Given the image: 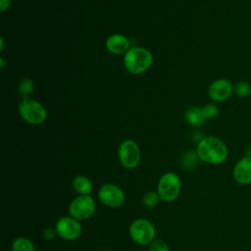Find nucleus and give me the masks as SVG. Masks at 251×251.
Masks as SVG:
<instances>
[{
    "label": "nucleus",
    "instance_id": "1",
    "mask_svg": "<svg viewBox=\"0 0 251 251\" xmlns=\"http://www.w3.org/2000/svg\"><path fill=\"white\" fill-rule=\"evenodd\" d=\"M197 157L208 164H221L228 155L226 143L216 136H206L200 139L196 147Z\"/></svg>",
    "mask_w": 251,
    "mask_h": 251
},
{
    "label": "nucleus",
    "instance_id": "2",
    "mask_svg": "<svg viewBox=\"0 0 251 251\" xmlns=\"http://www.w3.org/2000/svg\"><path fill=\"white\" fill-rule=\"evenodd\" d=\"M152 63L153 55L144 47H130L124 55V65L126 69L133 75H139L146 72L152 66Z\"/></svg>",
    "mask_w": 251,
    "mask_h": 251
},
{
    "label": "nucleus",
    "instance_id": "3",
    "mask_svg": "<svg viewBox=\"0 0 251 251\" xmlns=\"http://www.w3.org/2000/svg\"><path fill=\"white\" fill-rule=\"evenodd\" d=\"M18 109L21 117L29 125L38 126L43 124L47 119L45 107L40 102L29 97L22 99Z\"/></svg>",
    "mask_w": 251,
    "mask_h": 251
},
{
    "label": "nucleus",
    "instance_id": "4",
    "mask_svg": "<svg viewBox=\"0 0 251 251\" xmlns=\"http://www.w3.org/2000/svg\"><path fill=\"white\" fill-rule=\"evenodd\" d=\"M181 188L179 177L174 173H166L158 182L157 192L161 200L171 202L177 198Z\"/></svg>",
    "mask_w": 251,
    "mask_h": 251
},
{
    "label": "nucleus",
    "instance_id": "5",
    "mask_svg": "<svg viewBox=\"0 0 251 251\" xmlns=\"http://www.w3.org/2000/svg\"><path fill=\"white\" fill-rule=\"evenodd\" d=\"M154 226L145 219L134 220L129 226V235L131 239L140 245L151 243L155 237Z\"/></svg>",
    "mask_w": 251,
    "mask_h": 251
},
{
    "label": "nucleus",
    "instance_id": "6",
    "mask_svg": "<svg viewBox=\"0 0 251 251\" xmlns=\"http://www.w3.org/2000/svg\"><path fill=\"white\" fill-rule=\"evenodd\" d=\"M118 157L121 164L126 169H134L140 162V149L137 143L131 139L124 140L118 149Z\"/></svg>",
    "mask_w": 251,
    "mask_h": 251
},
{
    "label": "nucleus",
    "instance_id": "7",
    "mask_svg": "<svg viewBox=\"0 0 251 251\" xmlns=\"http://www.w3.org/2000/svg\"><path fill=\"white\" fill-rule=\"evenodd\" d=\"M95 212V203L91 196L80 195L75 198L69 207V213L75 220H86Z\"/></svg>",
    "mask_w": 251,
    "mask_h": 251
},
{
    "label": "nucleus",
    "instance_id": "8",
    "mask_svg": "<svg viewBox=\"0 0 251 251\" xmlns=\"http://www.w3.org/2000/svg\"><path fill=\"white\" fill-rule=\"evenodd\" d=\"M98 198L102 204L111 208L120 207L125 202L124 191L112 183H106L100 187Z\"/></svg>",
    "mask_w": 251,
    "mask_h": 251
},
{
    "label": "nucleus",
    "instance_id": "9",
    "mask_svg": "<svg viewBox=\"0 0 251 251\" xmlns=\"http://www.w3.org/2000/svg\"><path fill=\"white\" fill-rule=\"evenodd\" d=\"M57 234L67 240H73L81 234V226L72 217H63L58 220L55 226Z\"/></svg>",
    "mask_w": 251,
    "mask_h": 251
},
{
    "label": "nucleus",
    "instance_id": "10",
    "mask_svg": "<svg viewBox=\"0 0 251 251\" xmlns=\"http://www.w3.org/2000/svg\"><path fill=\"white\" fill-rule=\"evenodd\" d=\"M233 93V85L226 78L214 80L208 88V96L215 102H223Z\"/></svg>",
    "mask_w": 251,
    "mask_h": 251
},
{
    "label": "nucleus",
    "instance_id": "11",
    "mask_svg": "<svg viewBox=\"0 0 251 251\" xmlns=\"http://www.w3.org/2000/svg\"><path fill=\"white\" fill-rule=\"evenodd\" d=\"M232 176L239 184H251V156L246 155L237 161L233 168Z\"/></svg>",
    "mask_w": 251,
    "mask_h": 251
},
{
    "label": "nucleus",
    "instance_id": "12",
    "mask_svg": "<svg viewBox=\"0 0 251 251\" xmlns=\"http://www.w3.org/2000/svg\"><path fill=\"white\" fill-rule=\"evenodd\" d=\"M129 39L123 34L114 33L110 35L106 40V48L107 50L115 55L126 54V51L130 48Z\"/></svg>",
    "mask_w": 251,
    "mask_h": 251
},
{
    "label": "nucleus",
    "instance_id": "13",
    "mask_svg": "<svg viewBox=\"0 0 251 251\" xmlns=\"http://www.w3.org/2000/svg\"><path fill=\"white\" fill-rule=\"evenodd\" d=\"M184 118L185 121L194 126H200L205 123V118L203 116V112H202V108L200 107H190L189 109L186 110L185 114H184Z\"/></svg>",
    "mask_w": 251,
    "mask_h": 251
},
{
    "label": "nucleus",
    "instance_id": "14",
    "mask_svg": "<svg viewBox=\"0 0 251 251\" xmlns=\"http://www.w3.org/2000/svg\"><path fill=\"white\" fill-rule=\"evenodd\" d=\"M72 184L75 191L80 195H89V193L92 191V183L90 179L84 176H76L73 179Z\"/></svg>",
    "mask_w": 251,
    "mask_h": 251
},
{
    "label": "nucleus",
    "instance_id": "15",
    "mask_svg": "<svg viewBox=\"0 0 251 251\" xmlns=\"http://www.w3.org/2000/svg\"><path fill=\"white\" fill-rule=\"evenodd\" d=\"M13 251H34V245L26 237H18L12 243Z\"/></svg>",
    "mask_w": 251,
    "mask_h": 251
},
{
    "label": "nucleus",
    "instance_id": "16",
    "mask_svg": "<svg viewBox=\"0 0 251 251\" xmlns=\"http://www.w3.org/2000/svg\"><path fill=\"white\" fill-rule=\"evenodd\" d=\"M233 93L239 98H245L251 93V84L245 80L237 81L233 84Z\"/></svg>",
    "mask_w": 251,
    "mask_h": 251
},
{
    "label": "nucleus",
    "instance_id": "17",
    "mask_svg": "<svg viewBox=\"0 0 251 251\" xmlns=\"http://www.w3.org/2000/svg\"><path fill=\"white\" fill-rule=\"evenodd\" d=\"M33 88H34V84H33V81L32 79L28 78V77H25V78H23L20 83H19V86H18V90H19V93L20 95L22 96V98H28L29 95L32 93L33 91Z\"/></svg>",
    "mask_w": 251,
    "mask_h": 251
},
{
    "label": "nucleus",
    "instance_id": "18",
    "mask_svg": "<svg viewBox=\"0 0 251 251\" xmlns=\"http://www.w3.org/2000/svg\"><path fill=\"white\" fill-rule=\"evenodd\" d=\"M159 194L158 192H155V191H148L146 192L143 197H142V202L143 204L148 207V208H152V207H155L158 202H159Z\"/></svg>",
    "mask_w": 251,
    "mask_h": 251
},
{
    "label": "nucleus",
    "instance_id": "19",
    "mask_svg": "<svg viewBox=\"0 0 251 251\" xmlns=\"http://www.w3.org/2000/svg\"><path fill=\"white\" fill-rule=\"evenodd\" d=\"M202 112L205 120H211L218 116L219 108L215 104H207L202 108Z\"/></svg>",
    "mask_w": 251,
    "mask_h": 251
},
{
    "label": "nucleus",
    "instance_id": "20",
    "mask_svg": "<svg viewBox=\"0 0 251 251\" xmlns=\"http://www.w3.org/2000/svg\"><path fill=\"white\" fill-rule=\"evenodd\" d=\"M149 251H169V246L164 240L155 239L150 243Z\"/></svg>",
    "mask_w": 251,
    "mask_h": 251
},
{
    "label": "nucleus",
    "instance_id": "21",
    "mask_svg": "<svg viewBox=\"0 0 251 251\" xmlns=\"http://www.w3.org/2000/svg\"><path fill=\"white\" fill-rule=\"evenodd\" d=\"M55 233H57V232H56V229H54V228H52V227H48V228H46V229L44 230L43 236H44L45 239L50 240V239H53V238H54Z\"/></svg>",
    "mask_w": 251,
    "mask_h": 251
},
{
    "label": "nucleus",
    "instance_id": "22",
    "mask_svg": "<svg viewBox=\"0 0 251 251\" xmlns=\"http://www.w3.org/2000/svg\"><path fill=\"white\" fill-rule=\"evenodd\" d=\"M10 7V0H0V10L4 12Z\"/></svg>",
    "mask_w": 251,
    "mask_h": 251
},
{
    "label": "nucleus",
    "instance_id": "23",
    "mask_svg": "<svg viewBox=\"0 0 251 251\" xmlns=\"http://www.w3.org/2000/svg\"><path fill=\"white\" fill-rule=\"evenodd\" d=\"M102 251H110V250H107V249H105V250H102Z\"/></svg>",
    "mask_w": 251,
    "mask_h": 251
}]
</instances>
